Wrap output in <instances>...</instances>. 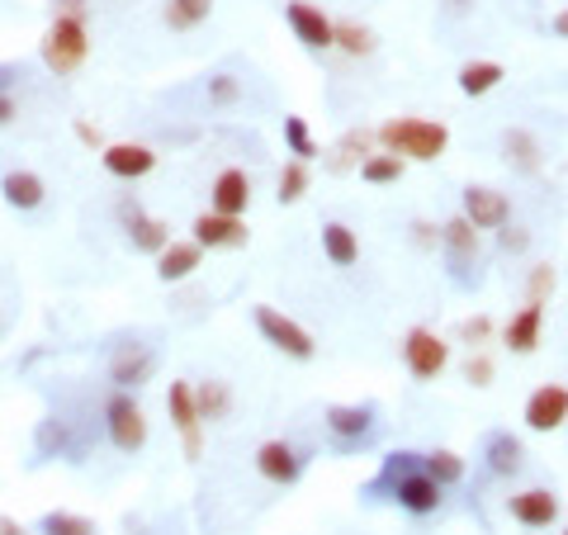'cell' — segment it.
<instances>
[{
  "label": "cell",
  "instance_id": "30",
  "mask_svg": "<svg viewBox=\"0 0 568 535\" xmlns=\"http://www.w3.org/2000/svg\"><path fill=\"white\" fill-rule=\"evenodd\" d=\"M370 133L365 128H351V133H346L337 148H332V156H327V171H351V166H360L370 156Z\"/></svg>",
  "mask_w": 568,
  "mask_h": 535
},
{
  "label": "cell",
  "instance_id": "40",
  "mask_svg": "<svg viewBox=\"0 0 568 535\" xmlns=\"http://www.w3.org/2000/svg\"><path fill=\"white\" fill-rule=\"evenodd\" d=\"M464 380H469L474 388H488V384H493V360H488V356H469V360H464Z\"/></svg>",
  "mask_w": 568,
  "mask_h": 535
},
{
  "label": "cell",
  "instance_id": "8",
  "mask_svg": "<svg viewBox=\"0 0 568 535\" xmlns=\"http://www.w3.org/2000/svg\"><path fill=\"white\" fill-rule=\"evenodd\" d=\"M441 246H446V260H450V276H455V284H464L469 290V266L479 270V256H483V242H479V228L469 224L464 214L446 218L441 224Z\"/></svg>",
  "mask_w": 568,
  "mask_h": 535
},
{
  "label": "cell",
  "instance_id": "45",
  "mask_svg": "<svg viewBox=\"0 0 568 535\" xmlns=\"http://www.w3.org/2000/svg\"><path fill=\"white\" fill-rule=\"evenodd\" d=\"M498 238H502V252H521V246L531 242L526 232H512V228H498Z\"/></svg>",
  "mask_w": 568,
  "mask_h": 535
},
{
  "label": "cell",
  "instance_id": "2",
  "mask_svg": "<svg viewBox=\"0 0 568 535\" xmlns=\"http://www.w3.org/2000/svg\"><path fill=\"white\" fill-rule=\"evenodd\" d=\"M374 138L384 142V152L403 156V162H441L446 148H450V128H446V124H436V119H412V114L379 124V133H374Z\"/></svg>",
  "mask_w": 568,
  "mask_h": 535
},
{
  "label": "cell",
  "instance_id": "31",
  "mask_svg": "<svg viewBox=\"0 0 568 535\" xmlns=\"http://www.w3.org/2000/svg\"><path fill=\"white\" fill-rule=\"evenodd\" d=\"M209 15H214V0H166V24H171L176 34L199 29Z\"/></svg>",
  "mask_w": 568,
  "mask_h": 535
},
{
  "label": "cell",
  "instance_id": "38",
  "mask_svg": "<svg viewBox=\"0 0 568 535\" xmlns=\"http://www.w3.org/2000/svg\"><path fill=\"white\" fill-rule=\"evenodd\" d=\"M67 455V426L57 422V417H48V422H38V455Z\"/></svg>",
  "mask_w": 568,
  "mask_h": 535
},
{
  "label": "cell",
  "instance_id": "17",
  "mask_svg": "<svg viewBox=\"0 0 568 535\" xmlns=\"http://www.w3.org/2000/svg\"><path fill=\"white\" fill-rule=\"evenodd\" d=\"M284 24H289L304 48H313V52L332 48V20L322 15L318 5H308V0H289V5H284Z\"/></svg>",
  "mask_w": 568,
  "mask_h": 535
},
{
  "label": "cell",
  "instance_id": "18",
  "mask_svg": "<svg viewBox=\"0 0 568 535\" xmlns=\"http://www.w3.org/2000/svg\"><path fill=\"white\" fill-rule=\"evenodd\" d=\"M209 208L214 214H232L242 218L251 208V176L237 171V166H228V171H218L214 190H209Z\"/></svg>",
  "mask_w": 568,
  "mask_h": 535
},
{
  "label": "cell",
  "instance_id": "33",
  "mask_svg": "<svg viewBox=\"0 0 568 535\" xmlns=\"http://www.w3.org/2000/svg\"><path fill=\"white\" fill-rule=\"evenodd\" d=\"M195 403H199V417L204 422H223L232 412V388L223 380H209V384H195Z\"/></svg>",
  "mask_w": 568,
  "mask_h": 535
},
{
  "label": "cell",
  "instance_id": "10",
  "mask_svg": "<svg viewBox=\"0 0 568 535\" xmlns=\"http://www.w3.org/2000/svg\"><path fill=\"white\" fill-rule=\"evenodd\" d=\"M256 474L275 488H294L304 479V450L294 441H261L256 446Z\"/></svg>",
  "mask_w": 568,
  "mask_h": 535
},
{
  "label": "cell",
  "instance_id": "20",
  "mask_svg": "<svg viewBox=\"0 0 568 535\" xmlns=\"http://www.w3.org/2000/svg\"><path fill=\"white\" fill-rule=\"evenodd\" d=\"M0 200H5L15 214H34V208H43L48 200V186H43V176L38 171H5L0 176Z\"/></svg>",
  "mask_w": 568,
  "mask_h": 535
},
{
  "label": "cell",
  "instance_id": "5",
  "mask_svg": "<svg viewBox=\"0 0 568 535\" xmlns=\"http://www.w3.org/2000/svg\"><path fill=\"white\" fill-rule=\"evenodd\" d=\"M105 432H109V446L119 455H138L147 446V412L138 408V398L128 388H114L109 403H105Z\"/></svg>",
  "mask_w": 568,
  "mask_h": 535
},
{
  "label": "cell",
  "instance_id": "16",
  "mask_svg": "<svg viewBox=\"0 0 568 535\" xmlns=\"http://www.w3.org/2000/svg\"><path fill=\"white\" fill-rule=\"evenodd\" d=\"M507 512L512 521H521L526 531H550L559 521V498L550 488H521L507 498Z\"/></svg>",
  "mask_w": 568,
  "mask_h": 535
},
{
  "label": "cell",
  "instance_id": "37",
  "mask_svg": "<svg viewBox=\"0 0 568 535\" xmlns=\"http://www.w3.org/2000/svg\"><path fill=\"white\" fill-rule=\"evenodd\" d=\"M237 100H242L237 76H232V72H214L209 76V104H214V110H232Z\"/></svg>",
  "mask_w": 568,
  "mask_h": 535
},
{
  "label": "cell",
  "instance_id": "7",
  "mask_svg": "<svg viewBox=\"0 0 568 535\" xmlns=\"http://www.w3.org/2000/svg\"><path fill=\"white\" fill-rule=\"evenodd\" d=\"M403 365H408V374L417 384H436L446 374V365H450V342L446 336H436L431 328H412L403 336Z\"/></svg>",
  "mask_w": 568,
  "mask_h": 535
},
{
  "label": "cell",
  "instance_id": "35",
  "mask_svg": "<svg viewBox=\"0 0 568 535\" xmlns=\"http://www.w3.org/2000/svg\"><path fill=\"white\" fill-rule=\"evenodd\" d=\"M313 190V176H308V162H284V171H280V190H275V200L280 204H299L304 194Z\"/></svg>",
  "mask_w": 568,
  "mask_h": 535
},
{
  "label": "cell",
  "instance_id": "6",
  "mask_svg": "<svg viewBox=\"0 0 568 535\" xmlns=\"http://www.w3.org/2000/svg\"><path fill=\"white\" fill-rule=\"evenodd\" d=\"M256 332H261L266 342L275 346L280 356H289V360H313V356H318V342H313V332H308L304 322H294L289 313L270 308V304H261V308H256Z\"/></svg>",
  "mask_w": 568,
  "mask_h": 535
},
{
  "label": "cell",
  "instance_id": "22",
  "mask_svg": "<svg viewBox=\"0 0 568 535\" xmlns=\"http://www.w3.org/2000/svg\"><path fill=\"white\" fill-rule=\"evenodd\" d=\"M124 232H128V246L142 256H157L166 242H171V228L162 224V218H152V214H142V208L133 204V214L124 208Z\"/></svg>",
  "mask_w": 568,
  "mask_h": 535
},
{
  "label": "cell",
  "instance_id": "44",
  "mask_svg": "<svg viewBox=\"0 0 568 535\" xmlns=\"http://www.w3.org/2000/svg\"><path fill=\"white\" fill-rule=\"evenodd\" d=\"M76 138H81L86 148H105V133H100L95 124H86V119H76Z\"/></svg>",
  "mask_w": 568,
  "mask_h": 535
},
{
  "label": "cell",
  "instance_id": "36",
  "mask_svg": "<svg viewBox=\"0 0 568 535\" xmlns=\"http://www.w3.org/2000/svg\"><path fill=\"white\" fill-rule=\"evenodd\" d=\"M554 284H559V270H554V266H531V280H526V304H550Z\"/></svg>",
  "mask_w": 568,
  "mask_h": 535
},
{
  "label": "cell",
  "instance_id": "29",
  "mask_svg": "<svg viewBox=\"0 0 568 535\" xmlns=\"http://www.w3.org/2000/svg\"><path fill=\"white\" fill-rule=\"evenodd\" d=\"M403 171H408V162L393 152H370L365 162H360V180H365V186H393V180H403Z\"/></svg>",
  "mask_w": 568,
  "mask_h": 535
},
{
  "label": "cell",
  "instance_id": "21",
  "mask_svg": "<svg viewBox=\"0 0 568 535\" xmlns=\"http://www.w3.org/2000/svg\"><path fill=\"white\" fill-rule=\"evenodd\" d=\"M204 266V246L199 242H166L157 252V280L162 284H180Z\"/></svg>",
  "mask_w": 568,
  "mask_h": 535
},
{
  "label": "cell",
  "instance_id": "27",
  "mask_svg": "<svg viewBox=\"0 0 568 535\" xmlns=\"http://www.w3.org/2000/svg\"><path fill=\"white\" fill-rule=\"evenodd\" d=\"M502 76H507L502 62H464V67H460V90L469 100H479V95H488V90L502 86Z\"/></svg>",
  "mask_w": 568,
  "mask_h": 535
},
{
  "label": "cell",
  "instance_id": "1",
  "mask_svg": "<svg viewBox=\"0 0 568 535\" xmlns=\"http://www.w3.org/2000/svg\"><path fill=\"white\" fill-rule=\"evenodd\" d=\"M360 493H365V502L389 498L393 507H403L408 517H436L446 507V488L422 469V450L384 455V469Z\"/></svg>",
  "mask_w": 568,
  "mask_h": 535
},
{
  "label": "cell",
  "instance_id": "25",
  "mask_svg": "<svg viewBox=\"0 0 568 535\" xmlns=\"http://www.w3.org/2000/svg\"><path fill=\"white\" fill-rule=\"evenodd\" d=\"M322 256L332 260V266H341V270H351L356 260H360V238L346 224H322Z\"/></svg>",
  "mask_w": 568,
  "mask_h": 535
},
{
  "label": "cell",
  "instance_id": "34",
  "mask_svg": "<svg viewBox=\"0 0 568 535\" xmlns=\"http://www.w3.org/2000/svg\"><path fill=\"white\" fill-rule=\"evenodd\" d=\"M38 535H95V521L81 512H43L34 521Z\"/></svg>",
  "mask_w": 568,
  "mask_h": 535
},
{
  "label": "cell",
  "instance_id": "4",
  "mask_svg": "<svg viewBox=\"0 0 568 535\" xmlns=\"http://www.w3.org/2000/svg\"><path fill=\"white\" fill-rule=\"evenodd\" d=\"M322 426H327L337 455H356L379 432V403H332V408L322 412Z\"/></svg>",
  "mask_w": 568,
  "mask_h": 535
},
{
  "label": "cell",
  "instance_id": "42",
  "mask_svg": "<svg viewBox=\"0 0 568 535\" xmlns=\"http://www.w3.org/2000/svg\"><path fill=\"white\" fill-rule=\"evenodd\" d=\"M15 119H20V100L10 90H0V128H10Z\"/></svg>",
  "mask_w": 568,
  "mask_h": 535
},
{
  "label": "cell",
  "instance_id": "14",
  "mask_svg": "<svg viewBox=\"0 0 568 535\" xmlns=\"http://www.w3.org/2000/svg\"><path fill=\"white\" fill-rule=\"evenodd\" d=\"M157 370V351L142 346V342H124L109 356V384L114 388H142Z\"/></svg>",
  "mask_w": 568,
  "mask_h": 535
},
{
  "label": "cell",
  "instance_id": "23",
  "mask_svg": "<svg viewBox=\"0 0 568 535\" xmlns=\"http://www.w3.org/2000/svg\"><path fill=\"white\" fill-rule=\"evenodd\" d=\"M483 460H488V474L512 479V474H521V469H526V446H521V441H516L512 432H488Z\"/></svg>",
  "mask_w": 568,
  "mask_h": 535
},
{
  "label": "cell",
  "instance_id": "47",
  "mask_svg": "<svg viewBox=\"0 0 568 535\" xmlns=\"http://www.w3.org/2000/svg\"><path fill=\"white\" fill-rule=\"evenodd\" d=\"M550 29H554V38H564V43H568V10H559V15L550 20Z\"/></svg>",
  "mask_w": 568,
  "mask_h": 535
},
{
  "label": "cell",
  "instance_id": "9",
  "mask_svg": "<svg viewBox=\"0 0 568 535\" xmlns=\"http://www.w3.org/2000/svg\"><path fill=\"white\" fill-rule=\"evenodd\" d=\"M166 412H171V426L180 432L185 455L190 460H199L204 455V417H199V403H195V384L171 380V388H166Z\"/></svg>",
  "mask_w": 568,
  "mask_h": 535
},
{
  "label": "cell",
  "instance_id": "28",
  "mask_svg": "<svg viewBox=\"0 0 568 535\" xmlns=\"http://www.w3.org/2000/svg\"><path fill=\"white\" fill-rule=\"evenodd\" d=\"M284 148H289L294 162H318L322 148L313 138V128H308L304 114H284Z\"/></svg>",
  "mask_w": 568,
  "mask_h": 535
},
{
  "label": "cell",
  "instance_id": "41",
  "mask_svg": "<svg viewBox=\"0 0 568 535\" xmlns=\"http://www.w3.org/2000/svg\"><path fill=\"white\" fill-rule=\"evenodd\" d=\"M412 242H417L422 252H436V242H441V228L426 224V218H417V224H412Z\"/></svg>",
  "mask_w": 568,
  "mask_h": 535
},
{
  "label": "cell",
  "instance_id": "24",
  "mask_svg": "<svg viewBox=\"0 0 568 535\" xmlns=\"http://www.w3.org/2000/svg\"><path fill=\"white\" fill-rule=\"evenodd\" d=\"M502 156H507V166H516V171H526V176L545 166L540 138L526 133V128H507V133H502Z\"/></svg>",
  "mask_w": 568,
  "mask_h": 535
},
{
  "label": "cell",
  "instance_id": "43",
  "mask_svg": "<svg viewBox=\"0 0 568 535\" xmlns=\"http://www.w3.org/2000/svg\"><path fill=\"white\" fill-rule=\"evenodd\" d=\"M53 15H72V20H86L90 5L86 0H53Z\"/></svg>",
  "mask_w": 568,
  "mask_h": 535
},
{
  "label": "cell",
  "instance_id": "46",
  "mask_svg": "<svg viewBox=\"0 0 568 535\" xmlns=\"http://www.w3.org/2000/svg\"><path fill=\"white\" fill-rule=\"evenodd\" d=\"M0 535H34V531H29V526H20L15 517H5V512H0Z\"/></svg>",
  "mask_w": 568,
  "mask_h": 535
},
{
  "label": "cell",
  "instance_id": "39",
  "mask_svg": "<svg viewBox=\"0 0 568 535\" xmlns=\"http://www.w3.org/2000/svg\"><path fill=\"white\" fill-rule=\"evenodd\" d=\"M488 336H493V318H483V313H479V318H464V322H460V342L483 346Z\"/></svg>",
  "mask_w": 568,
  "mask_h": 535
},
{
  "label": "cell",
  "instance_id": "48",
  "mask_svg": "<svg viewBox=\"0 0 568 535\" xmlns=\"http://www.w3.org/2000/svg\"><path fill=\"white\" fill-rule=\"evenodd\" d=\"M564 535H568V531H564Z\"/></svg>",
  "mask_w": 568,
  "mask_h": 535
},
{
  "label": "cell",
  "instance_id": "15",
  "mask_svg": "<svg viewBox=\"0 0 568 535\" xmlns=\"http://www.w3.org/2000/svg\"><path fill=\"white\" fill-rule=\"evenodd\" d=\"M526 426L531 432H559V426L568 422V388L564 384H540L531 398H526Z\"/></svg>",
  "mask_w": 568,
  "mask_h": 535
},
{
  "label": "cell",
  "instance_id": "12",
  "mask_svg": "<svg viewBox=\"0 0 568 535\" xmlns=\"http://www.w3.org/2000/svg\"><path fill=\"white\" fill-rule=\"evenodd\" d=\"M190 242H199L204 252H237V246L251 242V228L242 224V218L232 214H199L195 224H190Z\"/></svg>",
  "mask_w": 568,
  "mask_h": 535
},
{
  "label": "cell",
  "instance_id": "3",
  "mask_svg": "<svg viewBox=\"0 0 568 535\" xmlns=\"http://www.w3.org/2000/svg\"><path fill=\"white\" fill-rule=\"evenodd\" d=\"M38 58H43V67L53 76H76L86 67L90 58V29L86 20H72V15H53L48 24L43 43H38Z\"/></svg>",
  "mask_w": 568,
  "mask_h": 535
},
{
  "label": "cell",
  "instance_id": "19",
  "mask_svg": "<svg viewBox=\"0 0 568 535\" xmlns=\"http://www.w3.org/2000/svg\"><path fill=\"white\" fill-rule=\"evenodd\" d=\"M540 332H545V304H526L521 313H512L507 328H502V346L512 356H531L540 346Z\"/></svg>",
  "mask_w": 568,
  "mask_h": 535
},
{
  "label": "cell",
  "instance_id": "13",
  "mask_svg": "<svg viewBox=\"0 0 568 535\" xmlns=\"http://www.w3.org/2000/svg\"><path fill=\"white\" fill-rule=\"evenodd\" d=\"M100 166L114 176V180H142L157 171V152L147 142H105L100 148Z\"/></svg>",
  "mask_w": 568,
  "mask_h": 535
},
{
  "label": "cell",
  "instance_id": "26",
  "mask_svg": "<svg viewBox=\"0 0 568 535\" xmlns=\"http://www.w3.org/2000/svg\"><path fill=\"white\" fill-rule=\"evenodd\" d=\"M332 48L351 52V58H370L379 43H374L370 24H360V20H332Z\"/></svg>",
  "mask_w": 568,
  "mask_h": 535
},
{
  "label": "cell",
  "instance_id": "11",
  "mask_svg": "<svg viewBox=\"0 0 568 535\" xmlns=\"http://www.w3.org/2000/svg\"><path fill=\"white\" fill-rule=\"evenodd\" d=\"M460 214L469 218L479 232H498V228L512 224V200L502 190H493V186H464Z\"/></svg>",
  "mask_w": 568,
  "mask_h": 535
},
{
  "label": "cell",
  "instance_id": "32",
  "mask_svg": "<svg viewBox=\"0 0 568 535\" xmlns=\"http://www.w3.org/2000/svg\"><path fill=\"white\" fill-rule=\"evenodd\" d=\"M422 469L436 479L441 488H455L464 484V460L455 450H422Z\"/></svg>",
  "mask_w": 568,
  "mask_h": 535
}]
</instances>
